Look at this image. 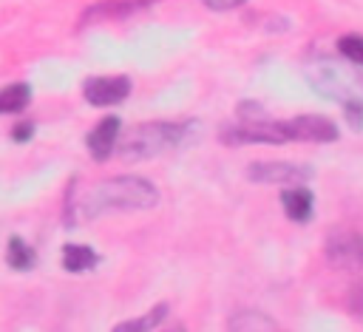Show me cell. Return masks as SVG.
I'll use <instances>...</instances> for the list:
<instances>
[{
    "label": "cell",
    "instance_id": "6da1fadb",
    "mask_svg": "<svg viewBox=\"0 0 363 332\" xmlns=\"http://www.w3.org/2000/svg\"><path fill=\"white\" fill-rule=\"evenodd\" d=\"M156 201L159 190L153 182L142 176H111L82 193L71 210L77 213V218H94L105 210H147Z\"/></svg>",
    "mask_w": 363,
    "mask_h": 332
},
{
    "label": "cell",
    "instance_id": "7a4b0ae2",
    "mask_svg": "<svg viewBox=\"0 0 363 332\" xmlns=\"http://www.w3.org/2000/svg\"><path fill=\"white\" fill-rule=\"evenodd\" d=\"M187 131H190L187 122H145V125H136V128L125 131L122 139H116L119 156L128 159V162L159 156V153L176 148L187 136Z\"/></svg>",
    "mask_w": 363,
    "mask_h": 332
},
{
    "label": "cell",
    "instance_id": "3957f363",
    "mask_svg": "<svg viewBox=\"0 0 363 332\" xmlns=\"http://www.w3.org/2000/svg\"><path fill=\"white\" fill-rule=\"evenodd\" d=\"M221 139H224L227 145H258V142H267V145H284V142H292V136H289V125H286V122L267 119V116L238 119L235 125H230V128L221 131Z\"/></svg>",
    "mask_w": 363,
    "mask_h": 332
},
{
    "label": "cell",
    "instance_id": "277c9868",
    "mask_svg": "<svg viewBox=\"0 0 363 332\" xmlns=\"http://www.w3.org/2000/svg\"><path fill=\"white\" fill-rule=\"evenodd\" d=\"M323 255L335 270H343V272L363 270V233L352 227H335L326 236Z\"/></svg>",
    "mask_w": 363,
    "mask_h": 332
},
{
    "label": "cell",
    "instance_id": "5b68a950",
    "mask_svg": "<svg viewBox=\"0 0 363 332\" xmlns=\"http://www.w3.org/2000/svg\"><path fill=\"white\" fill-rule=\"evenodd\" d=\"M250 182H264V184H306L312 179V167L295 165V162H252L247 170Z\"/></svg>",
    "mask_w": 363,
    "mask_h": 332
},
{
    "label": "cell",
    "instance_id": "8992f818",
    "mask_svg": "<svg viewBox=\"0 0 363 332\" xmlns=\"http://www.w3.org/2000/svg\"><path fill=\"white\" fill-rule=\"evenodd\" d=\"M82 91H85V99L96 108L116 105L130 94V79L128 77H91L85 79Z\"/></svg>",
    "mask_w": 363,
    "mask_h": 332
},
{
    "label": "cell",
    "instance_id": "52a82bcc",
    "mask_svg": "<svg viewBox=\"0 0 363 332\" xmlns=\"http://www.w3.org/2000/svg\"><path fill=\"white\" fill-rule=\"evenodd\" d=\"M306 77H309V82H312L320 94H326V96H332V99H349L346 91H349L352 79H349L335 62L320 60V62L309 65V74H306Z\"/></svg>",
    "mask_w": 363,
    "mask_h": 332
},
{
    "label": "cell",
    "instance_id": "ba28073f",
    "mask_svg": "<svg viewBox=\"0 0 363 332\" xmlns=\"http://www.w3.org/2000/svg\"><path fill=\"white\" fill-rule=\"evenodd\" d=\"M289 125V136L292 139H306V142H337V128L332 119L320 116V114H306V116H295L286 122Z\"/></svg>",
    "mask_w": 363,
    "mask_h": 332
},
{
    "label": "cell",
    "instance_id": "9c48e42d",
    "mask_svg": "<svg viewBox=\"0 0 363 332\" xmlns=\"http://www.w3.org/2000/svg\"><path fill=\"white\" fill-rule=\"evenodd\" d=\"M119 131H122L119 116H102V119L94 125V131L88 133V139H85L88 153H91L96 162H105V159L113 153V148H116Z\"/></svg>",
    "mask_w": 363,
    "mask_h": 332
},
{
    "label": "cell",
    "instance_id": "30bf717a",
    "mask_svg": "<svg viewBox=\"0 0 363 332\" xmlns=\"http://www.w3.org/2000/svg\"><path fill=\"white\" fill-rule=\"evenodd\" d=\"M153 0H105V3H94L85 9L82 14V26L88 23H96V20H125L136 11H145L150 9Z\"/></svg>",
    "mask_w": 363,
    "mask_h": 332
},
{
    "label": "cell",
    "instance_id": "8fae6325",
    "mask_svg": "<svg viewBox=\"0 0 363 332\" xmlns=\"http://www.w3.org/2000/svg\"><path fill=\"white\" fill-rule=\"evenodd\" d=\"M281 204H284V213L292 218V221H309L312 218V204H315V196L309 187L303 184H292L281 193Z\"/></svg>",
    "mask_w": 363,
    "mask_h": 332
},
{
    "label": "cell",
    "instance_id": "7c38bea8",
    "mask_svg": "<svg viewBox=\"0 0 363 332\" xmlns=\"http://www.w3.org/2000/svg\"><path fill=\"white\" fill-rule=\"evenodd\" d=\"M227 332H281V329L269 315H264L258 309H241V312L230 315Z\"/></svg>",
    "mask_w": 363,
    "mask_h": 332
},
{
    "label": "cell",
    "instance_id": "4fadbf2b",
    "mask_svg": "<svg viewBox=\"0 0 363 332\" xmlns=\"http://www.w3.org/2000/svg\"><path fill=\"white\" fill-rule=\"evenodd\" d=\"M99 264V255L88 244H65L62 247V267L68 272H85Z\"/></svg>",
    "mask_w": 363,
    "mask_h": 332
},
{
    "label": "cell",
    "instance_id": "5bb4252c",
    "mask_svg": "<svg viewBox=\"0 0 363 332\" xmlns=\"http://www.w3.org/2000/svg\"><path fill=\"white\" fill-rule=\"evenodd\" d=\"M167 312H170L167 304H156L150 312H145V315H139V318H133V321H122V323H116L113 332H150V329H156V326L167 318Z\"/></svg>",
    "mask_w": 363,
    "mask_h": 332
},
{
    "label": "cell",
    "instance_id": "9a60e30c",
    "mask_svg": "<svg viewBox=\"0 0 363 332\" xmlns=\"http://www.w3.org/2000/svg\"><path fill=\"white\" fill-rule=\"evenodd\" d=\"M31 102V88L26 82H11L0 88V114H20Z\"/></svg>",
    "mask_w": 363,
    "mask_h": 332
},
{
    "label": "cell",
    "instance_id": "2e32d148",
    "mask_svg": "<svg viewBox=\"0 0 363 332\" xmlns=\"http://www.w3.org/2000/svg\"><path fill=\"white\" fill-rule=\"evenodd\" d=\"M34 250L20 238V236H11L9 238V247H6V264L11 270H31L34 267Z\"/></svg>",
    "mask_w": 363,
    "mask_h": 332
},
{
    "label": "cell",
    "instance_id": "e0dca14e",
    "mask_svg": "<svg viewBox=\"0 0 363 332\" xmlns=\"http://www.w3.org/2000/svg\"><path fill=\"white\" fill-rule=\"evenodd\" d=\"M337 51L352 62V65H363V37L360 34H343L337 40Z\"/></svg>",
    "mask_w": 363,
    "mask_h": 332
},
{
    "label": "cell",
    "instance_id": "ac0fdd59",
    "mask_svg": "<svg viewBox=\"0 0 363 332\" xmlns=\"http://www.w3.org/2000/svg\"><path fill=\"white\" fill-rule=\"evenodd\" d=\"M346 306H349V312H352L354 318L363 321V281H357V284L349 289V295H346Z\"/></svg>",
    "mask_w": 363,
    "mask_h": 332
},
{
    "label": "cell",
    "instance_id": "d6986e66",
    "mask_svg": "<svg viewBox=\"0 0 363 332\" xmlns=\"http://www.w3.org/2000/svg\"><path fill=\"white\" fill-rule=\"evenodd\" d=\"M346 119H349V125H352L354 131L363 128V102H360V99H349V102H346Z\"/></svg>",
    "mask_w": 363,
    "mask_h": 332
},
{
    "label": "cell",
    "instance_id": "ffe728a7",
    "mask_svg": "<svg viewBox=\"0 0 363 332\" xmlns=\"http://www.w3.org/2000/svg\"><path fill=\"white\" fill-rule=\"evenodd\" d=\"M207 9H213V11H233V9H238V6H244L247 0H201Z\"/></svg>",
    "mask_w": 363,
    "mask_h": 332
},
{
    "label": "cell",
    "instance_id": "44dd1931",
    "mask_svg": "<svg viewBox=\"0 0 363 332\" xmlns=\"http://www.w3.org/2000/svg\"><path fill=\"white\" fill-rule=\"evenodd\" d=\"M31 133H34V122H20V125H14L11 139H14V142H28Z\"/></svg>",
    "mask_w": 363,
    "mask_h": 332
},
{
    "label": "cell",
    "instance_id": "7402d4cb",
    "mask_svg": "<svg viewBox=\"0 0 363 332\" xmlns=\"http://www.w3.org/2000/svg\"><path fill=\"white\" fill-rule=\"evenodd\" d=\"M164 332H184L182 326H170V329H164Z\"/></svg>",
    "mask_w": 363,
    "mask_h": 332
}]
</instances>
